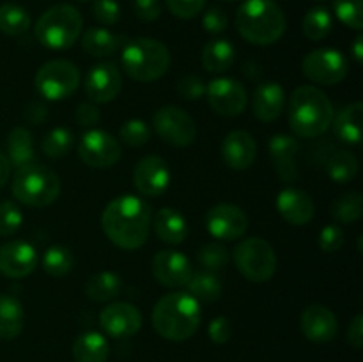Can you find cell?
<instances>
[{
  "label": "cell",
  "instance_id": "10",
  "mask_svg": "<svg viewBox=\"0 0 363 362\" xmlns=\"http://www.w3.org/2000/svg\"><path fill=\"white\" fill-rule=\"evenodd\" d=\"M152 130L172 148H188L197 137L194 117L179 106H162L152 116Z\"/></svg>",
  "mask_w": 363,
  "mask_h": 362
},
{
  "label": "cell",
  "instance_id": "43",
  "mask_svg": "<svg viewBox=\"0 0 363 362\" xmlns=\"http://www.w3.org/2000/svg\"><path fill=\"white\" fill-rule=\"evenodd\" d=\"M23 224V213L13 201L0 202V236H13Z\"/></svg>",
  "mask_w": 363,
  "mask_h": 362
},
{
  "label": "cell",
  "instance_id": "50",
  "mask_svg": "<svg viewBox=\"0 0 363 362\" xmlns=\"http://www.w3.org/2000/svg\"><path fill=\"white\" fill-rule=\"evenodd\" d=\"M133 13L142 21H155L162 14V0H133Z\"/></svg>",
  "mask_w": 363,
  "mask_h": 362
},
{
  "label": "cell",
  "instance_id": "3",
  "mask_svg": "<svg viewBox=\"0 0 363 362\" xmlns=\"http://www.w3.org/2000/svg\"><path fill=\"white\" fill-rule=\"evenodd\" d=\"M333 110L328 96L315 85H300L289 99V126L296 137L315 138L330 130Z\"/></svg>",
  "mask_w": 363,
  "mask_h": 362
},
{
  "label": "cell",
  "instance_id": "13",
  "mask_svg": "<svg viewBox=\"0 0 363 362\" xmlns=\"http://www.w3.org/2000/svg\"><path fill=\"white\" fill-rule=\"evenodd\" d=\"M206 96L209 106L223 117L241 116L248 105L245 85L229 77L213 78L209 84H206Z\"/></svg>",
  "mask_w": 363,
  "mask_h": 362
},
{
  "label": "cell",
  "instance_id": "20",
  "mask_svg": "<svg viewBox=\"0 0 363 362\" xmlns=\"http://www.w3.org/2000/svg\"><path fill=\"white\" fill-rule=\"evenodd\" d=\"M300 327L303 336L312 343H330L335 339L339 323L335 312L321 304L308 305L300 316Z\"/></svg>",
  "mask_w": 363,
  "mask_h": 362
},
{
  "label": "cell",
  "instance_id": "48",
  "mask_svg": "<svg viewBox=\"0 0 363 362\" xmlns=\"http://www.w3.org/2000/svg\"><path fill=\"white\" fill-rule=\"evenodd\" d=\"M227 25H229L227 14L223 13L220 7H209V9L202 14V28H204L208 34H222L227 28Z\"/></svg>",
  "mask_w": 363,
  "mask_h": 362
},
{
  "label": "cell",
  "instance_id": "19",
  "mask_svg": "<svg viewBox=\"0 0 363 362\" xmlns=\"http://www.w3.org/2000/svg\"><path fill=\"white\" fill-rule=\"evenodd\" d=\"M38 261V252L28 241L13 240L0 247V273L9 279H23L30 275Z\"/></svg>",
  "mask_w": 363,
  "mask_h": 362
},
{
  "label": "cell",
  "instance_id": "27",
  "mask_svg": "<svg viewBox=\"0 0 363 362\" xmlns=\"http://www.w3.org/2000/svg\"><path fill=\"white\" fill-rule=\"evenodd\" d=\"M202 66L208 73L218 75L230 70L236 60V48L227 39H213L202 48Z\"/></svg>",
  "mask_w": 363,
  "mask_h": 362
},
{
  "label": "cell",
  "instance_id": "57",
  "mask_svg": "<svg viewBox=\"0 0 363 362\" xmlns=\"http://www.w3.org/2000/svg\"><path fill=\"white\" fill-rule=\"evenodd\" d=\"M77 2H91V0H77Z\"/></svg>",
  "mask_w": 363,
  "mask_h": 362
},
{
  "label": "cell",
  "instance_id": "47",
  "mask_svg": "<svg viewBox=\"0 0 363 362\" xmlns=\"http://www.w3.org/2000/svg\"><path fill=\"white\" fill-rule=\"evenodd\" d=\"M318 245L326 254H333V252L340 251L344 245V231L335 224L325 226L318 236Z\"/></svg>",
  "mask_w": 363,
  "mask_h": 362
},
{
  "label": "cell",
  "instance_id": "58",
  "mask_svg": "<svg viewBox=\"0 0 363 362\" xmlns=\"http://www.w3.org/2000/svg\"><path fill=\"white\" fill-rule=\"evenodd\" d=\"M318 2H321V0H318Z\"/></svg>",
  "mask_w": 363,
  "mask_h": 362
},
{
  "label": "cell",
  "instance_id": "55",
  "mask_svg": "<svg viewBox=\"0 0 363 362\" xmlns=\"http://www.w3.org/2000/svg\"><path fill=\"white\" fill-rule=\"evenodd\" d=\"M353 55H354V59H357L358 64H360L363 60V35L362 34H358L357 38H354Z\"/></svg>",
  "mask_w": 363,
  "mask_h": 362
},
{
  "label": "cell",
  "instance_id": "37",
  "mask_svg": "<svg viewBox=\"0 0 363 362\" xmlns=\"http://www.w3.org/2000/svg\"><path fill=\"white\" fill-rule=\"evenodd\" d=\"M363 215V199L358 192H346L332 202V216L340 224H354Z\"/></svg>",
  "mask_w": 363,
  "mask_h": 362
},
{
  "label": "cell",
  "instance_id": "36",
  "mask_svg": "<svg viewBox=\"0 0 363 362\" xmlns=\"http://www.w3.org/2000/svg\"><path fill=\"white\" fill-rule=\"evenodd\" d=\"M333 18L326 7H312L307 14L303 16V28L305 38L311 41H321L326 35L332 32Z\"/></svg>",
  "mask_w": 363,
  "mask_h": 362
},
{
  "label": "cell",
  "instance_id": "25",
  "mask_svg": "<svg viewBox=\"0 0 363 362\" xmlns=\"http://www.w3.org/2000/svg\"><path fill=\"white\" fill-rule=\"evenodd\" d=\"M333 133L340 142L350 146H358L363 135V105L354 102L346 105L333 116L332 126Z\"/></svg>",
  "mask_w": 363,
  "mask_h": 362
},
{
  "label": "cell",
  "instance_id": "6",
  "mask_svg": "<svg viewBox=\"0 0 363 362\" xmlns=\"http://www.w3.org/2000/svg\"><path fill=\"white\" fill-rule=\"evenodd\" d=\"M60 188L62 183L59 174L41 163L18 167L11 183L14 199L32 208H45L55 202L60 195Z\"/></svg>",
  "mask_w": 363,
  "mask_h": 362
},
{
  "label": "cell",
  "instance_id": "44",
  "mask_svg": "<svg viewBox=\"0 0 363 362\" xmlns=\"http://www.w3.org/2000/svg\"><path fill=\"white\" fill-rule=\"evenodd\" d=\"M177 92L181 98L188 99V102H195L206 96V82L202 80L199 75H184L177 80L176 85Z\"/></svg>",
  "mask_w": 363,
  "mask_h": 362
},
{
  "label": "cell",
  "instance_id": "31",
  "mask_svg": "<svg viewBox=\"0 0 363 362\" xmlns=\"http://www.w3.org/2000/svg\"><path fill=\"white\" fill-rule=\"evenodd\" d=\"M108 355V341L99 332L80 334L73 344V357L77 362H106Z\"/></svg>",
  "mask_w": 363,
  "mask_h": 362
},
{
  "label": "cell",
  "instance_id": "22",
  "mask_svg": "<svg viewBox=\"0 0 363 362\" xmlns=\"http://www.w3.org/2000/svg\"><path fill=\"white\" fill-rule=\"evenodd\" d=\"M277 209L291 226H307L314 219L315 206L311 195L300 188H284L277 195Z\"/></svg>",
  "mask_w": 363,
  "mask_h": 362
},
{
  "label": "cell",
  "instance_id": "39",
  "mask_svg": "<svg viewBox=\"0 0 363 362\" xmlns=\"http://www.w3.org/2000/svg\"><path fill=\"white\" fill-rule=\"evenodd\" d=\"M74 144L73 131L67 128H53L52 131L45 135L41 142V149L48 158H62L71 151Z\"/></svg>",
  "mask_w": 363,
  "mask_h": 362
},
{
  "label": "cell",
  "instance_id": "40",
  "mask_svg": "<svg viewBox=\"0 0 363 362\" xmlns=\"http://www.w3.org/2000/svg\"><path fill=\"white\" fill-rule=\"evenodd\" d=\"M197 261L202 266V270L208 272H218V270L225 268L229 263V251L225 245L213 241V243H206L199 248Z\"/></svg>",
  "mask_w": 363,
  "mask_h": 362
},
{
  "label": "cell",
  "instance_id": "1",
  "mask_svg": "<svg viewBox=\"0 0 363 362\" xmlns=\"http://www.w3.org/2000/svg\"><path fill=\"white\" fill-rule=\"evenodd\" d=\"M101 227L116 247L124 251L140 248L151 231V208L137 195H119L103 209Z\"/></svg>",
  "mask_w": 363,
  "mask_h": 362
},
{
  "label": "cell",
  "instance_id": "51",
  "mask_svg": "<svg viewBox=\"0 0 363 362\" xmlns=\"http://www.w3.org/2000/svg\"><path fill=\"white\" fill-rule=\"evenodd\" d=\"M74 119L80 126L94 128L101 121V112L94 103H80L77 106V112H74Z\"/></svg>",
  "mask_w": 363,
  "mask_h": 362
},
{
  "label": "cell",
  "instance_id": "53",
  "mask_svg": "<svg viewBox=\"0 0 363 362\" xmlns=\"http://www.w3.org/2000/svg\"><path fill=\"white\" fill-rule=\"evenodd\" d=\"M25 119L32 124H39L46 119V106L41 102H30L25 109Z\"/></svg>",
  "mask_w": 363,
  "mask_h": 362
},
{
  "label": "cell",
  "instance_id": "26",
  "mask_svg": "<svg viewBox=\"0 0 363 362\" xmlns=\"http://www.w3.org/2000/svg\"><path fill=\"white\" fill-rule=\"evenodd\" d=\"M152 227L155 233L163 243L179 245L188 236V222L177 209L162 208L152 216Z\"/></svg>",
  "mask_w": 363,
  "mask_h": 362
},
{
  "label": "cell",
  "instance_id": "52",
  "mask_svg": "<svg viewBox=\"0 0 363 362\" xmlns=\"http://www.w3.org/2000/svg\"><path fill=\"white\" fill-rule=\"evenodd\" d=\"M347 341L353 348L360 350L363 346V314L358 312L357 316L353 318V322L350 323L347 327Z\"/></svg>",
  "mask_w": 363,
  "mask_h": 362
},
{
  "label": "cell",
  "instance_id": "24",
  "mask_svg": "<svg viewBox=\"0 0 363 362\" xmlns=\"http://www.w3.org/2000/svg\"><path fill=\"white\" fill-rule=\"evenodd\" d=\"M286 105V92L277 82H262L252 96V112L262 123H273L282 114Z\"/></svg>",
  "mask_w": 363,
  "mask_h": 362
},
{
  "label": "cell",
  "instance_id": "56",
  "mask_svg": "<svg viewBox=\"0 0 363 362\" xmlns=\"http://www.w3.org/2000/svg\"><path fill=\"white\" fill-rule=\"evenodd\" d=\"M222 2H238V0H222Z\"/></svg>",
  "mask_w": 363,
  "mask_h": 362
},
{
  "label": "cell",
  "instance_id": "9",
  "mask_svg": "<svg viewBox=\"0 0 363 362\" xmlns=\"http://www.w3.org/2000/svg\"><path fill=\"white\" fill-rule=\"evenodd\" d=\"M80 87V71L66 59H53L43 64L35 73V89L50 102L69 98Z\"/></svg>",
  "mask_w": 363,
  "mask_h": 362
},
{
  "label": "cell",
  "instance_id": "30",
  "mask_svg": "<svg viewBox=\"0 0 363 362\" xmlns=\"http://www.w3.org/2000/svg\"><path fill=\"white\" fill-rule=\"evenodd\" d=\"M34 137L25 126H16L7 135V160L11 165L23 167L34 163Z\"/></svg>",
  "mask_w": 363,
  "mask_h": 362
},
{
  "label": "cell",
  "instance_id": "45",
  "mask_svg": "<svg viewBox=\"0 0 363 362\" xmlns=\"http://www.w3.org/2000/svg\"><path fill=\"white\" fill-rule=\"evenodd\" d=\"M167 9L179 20H191L204 11L206 0H165Z\"/></svg>",
  "mask_w": 363,
  "mask_h": 362
},
{
  "label": "cell",
  "instance_id": "14",
  "mask_svg": "<svg viewBox=\"0 0 363 362\" xmlns=\"http://www.w3.org/2000/svg\"><path fill=\"white\" fill-rule=\"evenodd\" d=\"M206 229L216 240H240L248 229V216L240 206L220 202L206 213Z\"/></svg>",
  "mask_w": 363,
  "mask_h": 362
},
{
  "label": "cell",
  "instance_id": "35",
  "mask_svg": "<svg viewBox=\"0 0 363 362\" xmlns=\"http://www.w3.org/2000/svg\"><path fill=\"white\" fill-rule=\"evenodd\" d=\"M30 27V14L14 2L0 6V32L7 35H21Z\"/></svg>",
  "mask_w": 363,
  "mask_h": 362
},
{
  "label": "cell",
  "instance_id": "4",
  "mask_svg": "<svg viewBox=\"0 0 363 362\" xmlns=\"http://www.w3.org/2000/svg\"><path fill=\"white\" fill-rule=\"evenodd\" d=\"M236 28L245 41L268 46L286 32V14L275 0H245L236 13Z\"/></svg>",
  "mask_w": 363,
  "mask_h": 362
},
{
  "label": "cell",
  "instance_id": "54",
  "mask_svg": "<svg viewBox=\"0 0 363 362\" xmlns=\"http://www.w3.org/2000/svg\"><path fill=\"white\" fill-rule=\"evenodd\" d=\"M11 176V163L4 153H0V188L9 181Z\"/></svg>",
  "mask_w": 363,
  "mask_h": 362
},
{
  "label": "cell",
  "instance_id": "17",
  "mask_svg": "<svg viewBox=\"0 0 363 362\" xmlns=\"http://www.w3.org/2000/svg\"><path fill=\"white\" fill-rule=\"evenodd\" d=\"M99 325L116 339H128L142 329V312L128 302H112L99 312Z\"/></svg>",
  "mask_w": 363,
  "mask_h": 362
},
{
  "label": "cell",
  "instance_id": "15",
  "mask_svg": "<svg viewBox=\"0 0 363 362\" xmlns=\"http://www.w3.org/2000/svg\"><path fill=\"white\" fill-rule=\"evenodd\" d=\"M151 272L160 286L179 290L186 286L194 268H191L190 259L183 252L169 248V251L156 252L151 263Z\"/></svg>",
  "mask_w": 363,
  "mask_h": 362
},
{
  "label": "cell",
  "instance_id": "12",
  "mask_svg": "<svg viewBox=\"0 0 363 362\" xmlns=\"http://www.w3.org/2000/svg\"><path fill=\"white\" fill-rule=\"evenodd\" d=\"M121 155L123 151H121L119 138L105 130L92 128L85 131L78 144V156L85 165L92 169H108L119 162Z\"/></svg>",
  "mask_w": 363,
  "mask_h": 362
},
{
  "label": "cell",
  "instance_id": "16",
  "mask_svg": "<svg viewBox=\"0 0 363 362\" xmlns=\"http://www.w3.org/2000/svg\"><path fill=\"white\" fill-rule=\"evenodd\" d=\"M123 91V77L113 62H99L89 70L85 78V94L94 105L110 103Z\"/></svg>",
  "mask_w": 363,
  "mask_h": 362
},
{
  "label": "cell",
  "instance_id": "18",
  "mask_svg": "<svg viewBox=\"0 0 363 362\" xmlns=\"http://www.w3.org/2000/svg\"><path fill=\"white\" fill-rule=\"evenodd\" d=\"M133 185L145 197H160L170 185L169 163L156 155L144 156L135 165Z\"/></svg>",
  "mask_w": 363,
  "mask_h": 362
},
{
  "label": "cell",
  "instance_id": "32",
  "mask_svg": "<svg viewBox=\"0 0 363 362\" xmlns=\"http://www.w3.org/2000/svg\"><path fill=\"white\" fill-rule=\"evenodd\" d=\"M123 290V279L116 272H98L85 283V295L92 302H110L119 297Z\"/></svg>",
  "mask_w": 363,
  "mask_h": 362
},
{
  "label": "cell",
  "instance_id": "23",
  "mask_svg": "<svg viewBox=\"0 0 363 362\" xmlns=\"http://www.w3.org/2000/svg\"><path fill=\"white\" fill-rule=\"evenodd\" d=\"M222 160L233 170H247L257 156V144L248 131L234 130L225 135L220 146Z\"/></svg>",
  "mask_w": 363,
  "mask_h": 362
},
{
  "label": "cell",
  "instance_id": "41",
  "mask_svg": "<svg viewBox=\"0 0 363 362\" xmlns=\"http://www.w3.org/2000/svg\"><path fill=\"white\" fill-rule=\"evenodd\" d=\"M333 11L346 27L354 31L363 28V0H335Z\"/></svg>",
  "mask_w": 363,
  "mask_h": 362
},
{
  "label": "cell",
  "instance_id": "21",
  "mask_svg": "<svg viewBox=\"0 0 363 362\" xmlns=\"http://www.w3.org/2000/svg\"><path fill=\"white\" fill-rule=\"evenodd\" d=\"M269 158H272L275 172L284 183H293L298 180V155L300 142L291 135H273L268 144Z\"/></svg>",
  "mask_w": 363,
  "mask_h": 362
},
{
  "label": "cell",
  "instance_id": "38",
  "mask_svg": "<svg viewBox=\"0 0 363 362\" xmlns=\"http://www.w3.org/2000/svg\"><path fill=\"white\" fill-rule=\"evenodd\" d=\"M43 268L52 277H64L73 270L74 256L73 252L62 245H52L43 254Z\"/></svg>",
  "mask_w": 363,
  "mask_h": 362
},
{
  "label": "cell",
  "instance_id": "49",
  "mask_svg": "<svg viewBox=\"0 0 363 362\" xmlns=\"http://www.w3.org/2000/svg\"><path fill=\"white\" fill-rule=\"evenodd\" d=\"M209 339L215 344H225L233 337V323L225 316H216L211 319L208 327Z\"/></svg>",
  "mask_w": 363,
  "mask_h": 362
},
{
  "label": "cell",
  "instance_id": "7",
  "mask_svg": "<svg viewBox=\"0 0 363 362\" xmlns=\"http://www.w3.org/2000/svg\"><path fill=\"white\" fill-rule=\"evenodd\" d=\"M84 18L77 7L57 4L46 9L34 25V35L45 48L66 50L78 41Z\"/></svg>",
  "mask_w": 363,
  "mask_h": 362
},
{
  "label": "cell",
  "instance_id": "33",
  "mask_svg": "<svg viewBox=\"0 0 363 362\" xmlns=\"http://www.w3.org/2000/svg\"><path fill=\"white\" fill-rule=\"evenodd\" d=\"M186 293H190L195 300L216 302L222 297V283L215 272L208 270H197L191 272L190 280L186 283Z\"/></svg>",
  "mask_w": 363,
  "mask_h": 362
},
{
  "label": "cell",
  "instance_id": "2",
  "mask_svg": "<svg viewBox=\"0 0 363 362\" xmlns=\"http://www.w3.org/2000/svg\"><path fill=\"white\" fill-rule=\"evenodd\" d=\"M202 311L199 300L186 291H174L156 302L152 327L167 341H186L201 327Z\"/></svg>",
  "mask_w": 363,
  "mask_h": 362
},
{
  "label": "cell",
  "instance_id": "8",
  "mask_svg": "<svg viewBox=\"0 0 363 362\" xmlns=\"http://www.w3.org/2000/svg\"><path fill=\"white\" fill-rule=\"evenodd\" d=\"M234 263L241 275L254 284L268 283L277 272V254L264 238H245L234 248Z\"/></svg>",
  "mask_w": 363,
  "mask_h": 362
},
{
  "label": "cell",
  "instance_id": "46",
  "mask_svg": "<svg viewBox=\"0 0 363 362\" xmlns=\"http://www.w3.org/2000/svg\"><path fill=\"white\" fill-rule=\"evenodd\" d=\"M92 16L101 25H116L121 18V7L116 0H94Z\"/></svg>",
  "mask_w": 363,
  "mask_h": 362
},
{
  "label": "cell",
  "instance_id": "11",
  "mask_svg": "<svg viewBox=\"0 0 363 362\" xmlns=\"http://www.w3.org/2000/svg\"><path fill=\"white\" fill-rule=\"evenodd\" d=\"M347 59L342 52L332 48H319L307 53L301 60V71L311 82L319 85H335L347 75Z\"/></svg>",
  "mask_w": 363,
  "mask_h": 362
},
{
  "label": "cell",
  "instance_id": "28",
  "mask_svg": "<svg viewBox=\"0 0 363 362\" xmlns=\"http://www.w3.org/2000/svg\"><path fill=\"white\" fill-rule=\"evenodd\" d=\"M25 325V311L21 302L13 295H0V339L18 337Z\"/></svg>",
  "mask_w": 363,
  "mask_h": 362
},
{
  "label": "cell",
  "instance_id": "29",
  "mask_svg": "<svg viewBox=\"0 0 363 362\" xmlns=\"http://www.w3.org/2000/svg\"><path fill=\"white\" fill-rule=\"evenodd\" d=\"M123 39L124 38L113 34L108 28L91 27L82 35V48L92 57H110L121 48Z\"/></svg>",
  "mask_w": 363,
  "mask_h": 362
},
{
  "label": "cell",
  "instance_id": "34",
  "mask_svg": "<svg viewBox=\"0 0 363 362\" xmlns=\"http://www.w3.org/2000/svg\"><path fill=\"white\" fill-rule=\"evenodd\" d=\"M358 167L360 165H358L357 156L344 149L333 151L326 160V174L330 176V180L340 185L353 181L358 174Z\"/></svg>",
  "mask_w": 363,
  "mask_h": 362
},
{
  "label": "cell",
  "instance_id": "42",
  "mask_svg": "<svg viewBox=\"0 0 363 362\" xmlns=\"http://www.w3.org/2000/svg\"><path fill=\"white\" fill-rule=\"evenodd\" d=\"M149 137H151V130L147 123L142 119H128L119 130V138L130 148H142L147 144Z\"/></svg>",
  "mask_w": 363,
  "mask_h": 362
},
{
  "label": "cell",
  "instance_id": "5",
  "mask_svg": "<svg viewBox=\"0 0 363 362\" xmlns=\"http://www.w3.org/2000/svg\"><path fill=\"white\" fill-rule=\"evenodd\" d=\"M121 62L128 77L147 84L158 80L169 71L170 52L158 39L137 38L123 46Z\"/></svg>",
  "mask_w": 363,
  "mask_h": 362
}]
</instances>
